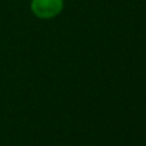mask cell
<instances>
[{
  "instance_id": "cell-1",
  "label": "cell",
  "mask_w": 146,
  "mask_h": 146,
  "mask_svg": "<svg viewBox=\"0 0 146 146\" xmlns=\"http://www.w3.org/2000/svg\"><path fill=\"white\" fill-rule=\"evenodd\" d=\"M31 9L38 18H53L63 9V0H32Z\"/></svg>"
}]
</instances>
